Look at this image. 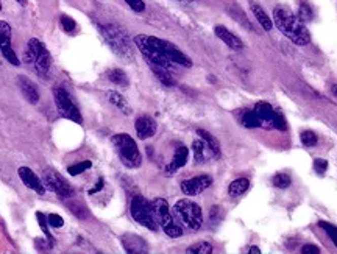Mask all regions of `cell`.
I'll list each match as a JSON object with an SVG mask.
<instances>
[{
	"instance_id": "obj_20",
	"label": "cell",
	"mask_w": 337,
	"mask_h": 254,
	"mask_svg": "<svg viewBox=\"0 0 337 254\" xmlns=\"http://www.w3.org/2000/svg\"><path fill=\"white\" fill-rule=\"evenodd\" d=\"M0 52H2L4 58L11 62L13 66H19L20 61L16 55V52L13 50V46H11V38H7V36H0Z\"/></svg>"
},
{
	"instance_id": "obj_42",
	"label": "cell",
	"mask_w": 337,
	"mask_h": 254,
	"mask_svg": "<svg viewBox=\"0 0 337 254\" xmlns=\"http://www.w3.org/2000/svg\"><path fill=\"white\" fill-rule=\"evenodd\" d=\"M0 36L11 38V27L7 20H0Z\"/></svg>"
},
{
	"instance_id": "obj_32",
	"label": "cell",
	"mask_w": 337,
	"mask_h": 254,
	"mask_svg": "<svg viewBox=\"0 0 337 254\" xmlns=\"http://www.w3.org/2000/svg\"><path fill=\"white\" fill-rule=\"evenodd\" d=\"M36 219H38V222H39V228L42 229V232L46 234V237L50 240V243L53 245L55 242H53V237H52V234H50V231H49V222H47V215H44L42 212H36Z\"/></svg>"
},
{
	"instance_id": "obj_6",
	"label": "cell",
	"mask_w": 337,
	"mask_h": 254,
	"mask_svg": "<svg viewBox=\"0 0 337 254\" xmlns=\"http://www.w3.org/2000/svg\"><path fill=\"white\" fill-rule=\"evenodd\" d=\"M113 145L122 161V164L128 168H138L142 164V156L134 139L130 134H116L113 137Z\"/></svg>"
},
{
	"instance_id": "obj_38",
	"label": "cell",
	"mask_w": 337,
	"mask_h": 254,
	"mask_svg": "<svg viewBox=\"0 0 337 254\" xmlns=\"http://www.w3.org/2000/svg\"><path fill=\"white\" fill-rule=\"evenodd\" d=\"M126 5H128L133 11L136 13H142L145 11V4L142 2V0H125Z\"/></svg>"
},
{
	"instance_id": "obj_1",
	"label": "cell",
	"mask_w": 337,
	"mask_h": 254,
	"mask_svg": "<svg viewBox=\"0 0 337 254\" xmlns=\"http://www.w3.org/2000/svg\"><path fill=\"white\" fill-rule=\"evenodd\" d=\"M273 24L293 44L297 46H306L311 42V33L306 28L305 22L295 17L290 11L284 8H275L273 10Z\"/></svg>"
},
{
	"instance_id": "obj_28",
	"label": "cell",
	"mask_w": 337,
	"mask_h": 254,
	"mask_svg": "<svg viewBox=\"0 0 337 254\" xmlns=\"http://www.w3.org/2000/svg\"><path fill=\"white\" fill-rule=\"evenodd\" d=\"M242 125L245 126V128H258V126H261V122H259L255 110L244 113V116H242Z\"/></svg>"
},
{
	"instance_id": "obj_33",
	"label": "cell",
	"mask_w": 337,
	"mask_h": 254,
	"mask_svg": "<svg viewBox=\"0 0 337 254\" xmlns=\"http://www.w3.org/2000/svg\"><path fill=\"white\" fill-rule=\"evenodd\" d=\"M272 184L278 187V189H287L290 186V178L286 173H277L272 178Z\"/></svg>"
},
{
	"instance_id": "obj_43",
	"label": "cell",
	"mask_w": 337,
	"mask_h": 254,
	"mask_svg": "<svg viewBox=\"0 0 337 254\" xmlns=\"http://www.w3.org/2000/svg\"><path fill=\"white\" fill-rule=\"evenodd\" d=\"M301 252L303 254H319L320 252V248L315 246V245H305L301 248Z\"/></svg>"
},
{
	"instance_id": "obj_41",
	"label": "cell",
	"mask_w": 337,
	"mask_h": 254,
	"mask_svg": "<svg viewBox=\"0 0 337 254\" xmlns=\"http://www.w3.org/2000/svg\"><path fill=\"white\" fill-rule=\"evenodd\" d=\"M222 220V209L219 206H214L211 209V222L213 223H219Z\"/></svg>"
},
{
	"instance_id": "obj_2",
	"label": "cell",
	"mask_w": 337,
	"mask_h": 254,
	"mask_svg": "<svg viewBox=\"0 0 337 254\" xmlns=\"http://www.w3.org/2000/svg\"><path fill=\"white\" fill-rule=\"evenodd\" d=\"M105 42L110 46V49L122 59L125 61H133L134 58V47L133 41L130 39L128 33H126L122 27L117 24H107L98 27Z\"/></svg>"
},
{
	"instance_id": "obj_14",
	"label": "cell",
	"mask_w": 337,
	"mask_h": 254,
	"mask_svg": "<svg viewBox=\"0 0 337 254\" xmlns=\"http://www.w3.org/2000/svg\"><path fill=\"white\" fill-rule=\"evenodd\" d=\"M136 134L139 139L145 140L149 137H153L156 133V122L150 116H141L136 119Z\"/></svg>"
},
{
	"instance_id": "obj_22",
	"label": "cell",
	"mask_w": 337,
	"mask_h": 254,
	"mask_svg": "<svg viewBox=\"0 0 337 254\" xmlns=\"http://www.w3.org/2000/svg\"><path fill=\"white\" fill-rule=\"evenodd\" d=\"M152 67V70H153V74H155V77L164 84V86H167V88H172V86H175V78H174V75H172V70L171 69H165V67H159V66H150Z\"/></svg>"
},
{
	"instance_id": "obj_31",
	"label": "cell",
	"mask_w": 337,
	"mask_h": 254,
	"mask_svg": "<svg viewBox=\"0 0 337 254\" xmlns=\"http://www.w3.org/2000/svg\"><path fill=\"white\" fill-rule=\"evenodd\" d=\"M92 167V162L91 161H83V162H78V164H74L68 168V173L72 175V176H77L80 173H83L84 170H88V168Z\"/></svg>"
},
{
	"instance_id": "obj_19",
	"label": "cell",
	"mask_w": 337,
	"mask_h": 254,
	"mask_svg": "<svg viewBox=\"0 0 337 254\" xmlns=\"http://www.w3.org/2000/svg\"><path fill=\"white\" fill-rule=\"evenodd\" d=\"M187 156H189V150L184 147V145H180L178 148H175V153H174V158H172V162L167 165L165 172L167 175H174L178 168L184 167L186 162H187Z\"/></svg>"
},
{
	"instance_id": "obj_4",
	"label": "cell",
	"mask_w": 337,
	"mask_h": 254,
	"mask_svg": "<svg viewBox=\"0 0 337 254\" xmlns=\"http://www.w3.org/2000/svg\"><path fill=\"white\" fill-rule=\"evenodd\" d=\"M172 215L181 228L191 231H198L203 223L201 207L191 200L177 201L172 207Z\"/></svg>"
},
{
	"instance_id": "obj_27",
	"label": "cell",
	"mask_w": 337,
	"mask_h": 254,
	"mask_svg": "<svg viewBox=\"0 0 337 254\" xmlns=\"http://www.w3.org/2000/svg\"><path fill=\"white\" fill-rule=\"evenodd\" d=\"M206 143L203 139H197L194 140L192 143V152H194V159H195V164H201L205 162V152H206Z\"/></svg>"
},
{
	"instance_id": "obj_45",
	"label": "cell",
	"mask_w": 337,
	"mask_h": 254,
	"mask_svg": "<svg viewBox=\"0 0 337 254\" xmlns=\"http://www.w3.org/2000/svg\"><path fill=\"white\" fill-rule=\"evenodd\" d=\"M248 252H250V254H251V252H253V254H259V252H261V249H259L258 246H251V248L248 249Z\"/></svg>"
},
{
	"instance_id": "obj_23",
	"label": "cell",
	"mask_w": 337,
	"mask_h": 254,
	"mask_svg": "<svg viewBox=\"0 0 337 254\" xmlns=\"http://www.w3.org/2000/svg\"><path fill=\"white\" fill-rule=\"evenodd\" d=\"M108 100L114 104V106H116L117 110H120L123 114H126V116H130V114H131V106L128 104V101L125 100V97H122L119 92H116V91H110V92H108Z\"/></svg>"
},
{
	"instance_id": "obj_13",
	"label": "cell",
	"mask_w": 337,
	"mask_h": 254,
	"mask_svg": "<svg viewBox=\"0 0 337 254\" xmlns=\"http://www.w3.org/2000/svg\"><path fill=\"white\" fill-rule=\"evenodd\" d=\"M17 173H19V178L22 179V183H24L28 189L35 190V192L39 194V195H44V194H46L44 183H42V179H41L39 176H36L28 167H20L19 170H17Z\"/></svg>"
},
{
	"instance_id": "obj_46",
	"label": "cell",
	"mask_w": 337,
	"mask_h": 254,
	"mask_svg": "<svg viewBox=\"0 0 337 254\" xmlns=\"http://www.w3.org/2000/svg\"><path fill=\"white\" fill-rule=\"evenodd\" d=\"M14 2H17L19 5H25V4H27V0H14Z\"/></svg>"
},
{
	"instance_id": "obj_16",
	"label": "cell",
	"mask_w": 337,
	"mask_h": 254,
	"mask_svg": "<svg viewBox=\"0 0 337 254\" xmlns=\"http://www.w3.org/2000/svg\"><path fill=\"white\" fill-rule=\"evenodd\" d=\"M17 83H19L20 92H22V95L27 98V101L31 103V104H36V103L39 101V91H38V88L35 86V83H33L30 78L24 77V75H19V77H17Z\"/></svg>"
},
{
	"instance_id": "obj_34",
	"label": "cell",
	"mask_w": 337,
	"mask_h": 254,
	"mask_svg": "<svg viewBox=\"0 0 337 254\" xmlns=\"http://www.w3.org/2000/svg\"><path fill=\"white\" fill-rule=\"evenodd\" d=\"M59 25H61V28L64 30L66 33H72V31L75 30V27H77V22H75V20H74L71 16L62 14V16L59 17Z\"/></svg>"
},
{
	"instance_id": "obj_8",
	"label": "cell",
	"mask_w": 337,
	"mask_h": 254,
	"mask_svg": "<svg viewBox=\"0 0 337 254\" xmlns=\"http://www.w3.org/2000/svg\"><path fill=\"white\" fill-rule=\"evenodd\" d=\"M130 212H131V217L134 219V222H138L141 226L150 229V231L158 229V223H156L155 215H153L152 204L147 201L144 197H141V195L133 197L131 206H130Z\"/></svg>"
},
{
	"instance_id": "obj_48",
	"label": "cell",
	"mask_w": 337,
	"mask_h": 254,
	"mask_svg": "<svg viewBox=\"0 0 337 254\" xmlns=\"http://www.w3.org/2000/svg\"><path fill=\"white\" fill-rule=\"evenodd\" d=\"M175 2H180V4H187L189 0H175Z\"/></svg>"
},
{
	"instance_id": "obj_17",
	"label": "cell",
	"mask_w": 337,
	"mask_h": 254,
	"mask_svg": "<svg viewBox=\"0 0 337 254\" xmlns=\"http://www.w3.org/2000/svg\"><path fill=\"white\" fill-rule=\"evenodd\" d=\"M255 113L261 122V126L272 128L273 120H275V110H273L267 101H258L255 106Z\"/></svg>"
},
{
	"instance_id": "obj_11",
	"label": "cell",
	"mask_w": 337,
	"mask_h": 254,
	"mask_svg": "<svg viewBox=\"0 0 337 254\" xmlns=\"http://www.w3.org/2000/svg\"><path fill=\"white\" fill-rule=\"evenodd\" d=\"M211 184H213V178L208 175H200V176H194L191 179L183 181L181 190L187 197H195V195H200L201 192H205Z\"/></svg>"
},
{
	"instance_id": "obj_35",
	"label": "cell",
	"mask_w": 337,
	"mask_h": 254,
	"mask_svg": "<svg viewBox=\"0 0 337 254\" xmlns=\"http://www.w3.org/2000/svg\"><path fill=\"white\" fill-rule=\"evenodd\" d=\"M320 228L326 231V234L329 236V239L332 240V243L337 246V228L332 226L331 223H326V222H320Z\"/></svg>"
},
{
	"instance_id": "obj_37",
	"label": "cell",
	"mask_w": 337,
	"mask_h": 254,
	"mask_svg": "<svg viewBox=\"0 0 337 254\" xmlns=\"http://www.w3.org/2000/svg\"><path fill=\"white\" fill-rule=\"evenodd\" d=\"M273 128H278V130H281V131H284V130L287 128V125H286V120H284L283 114L278 113V111H275V120H273Z\"/></svg>"
},
{
	"instance_id": "obj_21",
	"label": "cell",
	"mask_w": 337,
	"mask_h": 254,
	"mask_svg": "<svg viewBox=\"0 0 337 254\" xmlns=\"http://www.w3.org/2000/svg\"><path fill=\"white\" fill-rule=\"evenodd\" d=\"M197 134L200 136V139L205 140L206 147L209 148V152L214 155V158H220V143H219V140L211 133H208L206 130H201V128L197 130Z\"/></svg>"
},
{
	"instance_id": "obj_9",
	"label": "cell",
	"mask_w": 337,
	"mask_h": 254,
	"mask_svg": "<svg viewBox=\"0 0 337 254\" xmlns=\"http://www.w3.org/2000/svg\"><path fill=\"white\" fill-rule=\"evenodd\" d=\"M53 100H55V104H56V110L58 113L66 117L75 123H81V113L78 111V108L75 106V103L72 101L71 95L68 94L66 89L62 88H55L53 89Z\"/></svg>"
},
{
	"instance_id": "obj_3",
	"label": "cell",
	"mask_w": 337,
	"mask_h": 254,
	"mask_svg": "<svg viewBox=\"0 0 337 254\" xmlns=\"http://www.w3.org/2000/svg\"><path fill=\"white\" fill-rule=\"evenodd\" d=\"M133 42H134L136 49L142 53V56L147 59V62H149V66H159V67H165V69L172 70L174 62L164 53L159 38L149 36V34H138V36H134Z\"/></svg>"
},
{
	"instance_id": "obj_47",
	"label": "cell",
	"mask_w": 337,
	"mask_h": 254,
	"mask_svg": "<svg viewBox=\"0 0 337 254\" xmlns=\"http://www.w3.org/2000/svg\"><path fill=\"white\" fill-rule=\"evenodd\" d=\"M332 92H334V95L337 97V84H332Z\"/></svg>"
},
{
	"instance_id": "obj_44",
	"label": "cell",
	"mask_w": 337,
	"mask_h": 254,
	"mask_svg": "<svg viewBox=\"0 0 337 254\" xmlns=\"http://www.w3.org/2000/svg\"><path fill=\"white\" fill-rule=\"evenodd\" d=\"M103 184H105V181H103V178H100V179H98V181L95 183V187L89 190V195H94V194L100 192V190L103 189Z\"/></svg>"
},
{
	"instance_id": "obj_5",
	"label": "cell",
	"mask_w": 337,
	"mask_h": 254,
	"mask_svg": "<svg viewBox=\"0 0 337 254\" xmlns=\"http://www.w3.org/2000/svg\"><path fill=\"white\" fill-rule=\"evenodd\" d=\"M24 59H25L27 64H30L38 72V75H41V77H46L50 72L52 56H50L49 50L46 49V46L36 38H31L27 42Z\"/></svg>"
},
{
	"instance_id": "obj_15",
	"label": "cell",
	"mask_w": 337,
	"mask_h": 254,
	"mask_svg": "<svg viewBox=\"0 0 337 254\" xmlns=\"http://www.w3.org/2000/svg\"><path fill=\"white\" fill-rule=\"evenodd\" d=\"M214 33H216V36H217L220 41L225 42V44H226L229 49L238 50V52L244 49V42L241 41V38L236 36L234 33H231L226 27H223V25H217V27L214 28Z\"/></svg>"
},
{
	"instance_id": "obj_24",
	"label": "cell",
	"mask_w": 337,
	"mask_h": 254,
	"mask_svg": "<svg viewBox=\"0 0 337 254\" xmlns=\"http://www.w3.org/2000/svg\"><path fill=\"white\" fill-rule=\"evenodd\" d=\"M251 11L255 14V17L258 19V22L261 24V27L267 31H270L273 28V20L267 16V13L258 5V4H251Z\"/></svg>"
},
{
	"instance_id": "obj_39",
	"label": "cell",
	"mask_w": 337,
	"mask_h": 254,
	"mask_svg": "<svg viewBox=\"0 0 337 254\" xmlns=\"http://www.w3.org/2000/svg\"><path fill=\"white\" fill-rule=\"evenodd\" d=\"M47 222L52 228H61L62 225H64V220H62V217H59L58 214H49Z\"/></svg>"
},
{
	"instance_id": "obj_18",
	"label": "cell",
	"mask_w": 337,
	"mask_h": 254,
	"mask_svg": "<svg viewBox=\"0 0 337 254\" xmlns=\"http://www.w3.org/2000/svg\"><path fill=\"white\" fill-rule=\"evenodd\" d=\"M122 245L126 252H147L149 251L147 242L134 234H125L122 237Z\"/></svg>"
},
{
	"instance_id": "obj_29",
	"label": "cell",
	"mask_w": 337,
	"mask_h": 254,
	"mask_svg": "<svg viewBox=\"0 0 337 254\" xmlns=\"http://www.w3.org/2000/svg\"><path fill=\"white\" fill-rule=\"evenodd\" d=\"M298 14H300V19L301 22H311L312 17H314V11L309 5L308 0H300V5H298Z\"/></svg>"
},
{
	"instance_id": "obj_49",
	"label": "cell",
	"mask_w": 337,
	"mask_h": 254,
	"mask_svg": "<svg viewBox=\"0 0 337 254\" xmlns=\"http://www.w3.org/2000/svg\"><path fill=\"white\" fill-rule=\"evenodd\" d=\"M0 11H2V4H0Z\"/></svg>"
},
{
	"instance_id": "obj_12",
	"label": "cell",
	"mask_w": 337,
	"mask_h": 254,
	"mask_svg": "<svg viewBox=\"0 0 337 254\" xmlns=\"http://www.w3.org/2000/svg\"><path fill=\"white\" fill-rule=\"evenodd\" d=\"M161 42V47L164 50V53L167 55V58L171 59L174 64H178V66H184V67H191L192 66V61L189 56H186L177 46H174L172 42L168 41H164V39H159Z\"/></svg>"
},
{
	"instance_id": "obj_30",
	"label": "cell",
	"mask_w": 337,
	"mask_h": 254,
	"mask_svg": "<svg viewBox=\"0 0 337 254\" xmlns=\"http://www.w3.org/2000/svg\"><path fill=\"white\" fill-rule=\"evenodd\" d=\"M186 252H191V254H211L213 252V246H211V243L208 242H198V243H194L191 245Z\"/></svg>"
},
{
	"instance_id": "obj_25",
	"label": "cell",
	"mask_w": 337,
	"mask_h": 254,
	"mask_svg": "<svg viewBox=\"0 0 337 254\" xmlns=\"http://www.w3.org/2000/svg\"><path fill=\"white\" fill-rule=\"evenodd\" d=\"M248 187H250V181L247 178H239L228 186V194L231 197H241L242 194L247 192Z\"/></svg>"
},
{
	"instance_id": "obj_40",
	"label": "cell",
	"mask_w": 337,
	"mask_h": 254,
	"mask_svg": "<svg viewBox=\"0 0 337 254\" xmlns=\"http://www.w3.org/2000/svg\"><path fill=\"white\" fill-rule=\"evenodd\" d=\"M314 168H315V172L317 173H325L326 172V168H328V162L325 161V159H315L314 161Z\"/></svg>"
},
{
	"instance_id": "obj_26",
	"label": "cell",
	"mask_w": 337,
	"mask_h": 254,
	"mask_svg": "<svg viewBox=\"0 0 337 254\" xmlns=\"http://www.w3.org/2000/svg\"><path fill=\"white\" fill-rule=\"evenodd\" d=\"M108 78L111 83L117 84V86H123V88L128 86V77H126V74L120 69H111L108 72Z\"/></svg>"
},
{
	"instance_id": "obj_36",
	"label": "cell",
	"mask_w": 337,
	"mask_h": 254,
	"mask_svg": "<svg viewBox=\"0 0 337 254\" xmlns=\"http://www.w3.org/2000/svg\"><path fill=\"white\" fill-rule=\"evenodd\" d=\"M300 139L305 147H314L315 143H317V136H315L312 131H303L300 134Z\"/></svg>"
},
{
	"instance_id": "obj_7",
	"label": "cell",
	"mask_w": 337,
	"mask_h": 254,
	"mask_svg": "<svg viewBox=\"0 0 337 254\" xmlns=\"http://www.w3.org/2000/svg\"><path fill=\"white\" fill-rule=\"evenodd\" d=\"M152 210L156 223L162 228V231L168 237L172 239H178L183 236V228L175 222L171 209H168V204L164 198H155L152 200Z\"/></svg>"
},
{
	"instance_id": "obj_10",
	"label": "cell",
	"mask_w": 337,
	"mask_h": 254,
	"mask_svg": "<svg viewBox=\"0 0 337 254\" xmlns=\"http://www.w3.org/2000/svg\"><path fill=\"white\" fill-rule=\"evenodd\" d=\"M42 183H44V187L47 190H50V192H53L59 198H71L74 195V190L69 186V183L53 170L44 172V175H42Z\"/></svg>"
}]
</instances>
